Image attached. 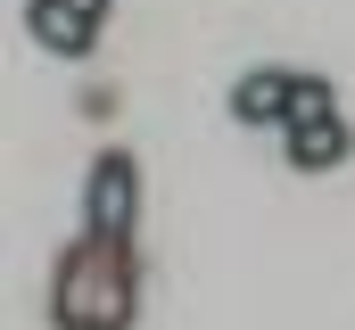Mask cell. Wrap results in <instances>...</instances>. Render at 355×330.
<instances>
[{
	"label": "cell",
	"instance_id": "cell-7",
	"mask_svg": "<svg viewBox=\"0 0 355 330\" xmlns=\"http://www.w3.org/2000/svg\"><path fill=\"white\" fill-rule=\"evenodd\" d=\"M67 8H83L91 25H107V0H67Z\"/></svg>",
	"mask_w": 355,
	"mask_h": 330
},
{
	"label": "cell",
	"instance_id": "cell-6",
	"mask_svg": "<svg viewBox=\"0 0 355 330\" xmlns=\"http://www.w3.org/2000/svg\"><path fill=\"white\" fill-rule=\"evenodd\" d=\"M322 116H339L331 75H297V91H289V124H322Z\"/></svg>",
	"mask_w": 355,
	"mask_h": 330
},
{
	"label": "cell",
	"instance_id": "cell-2",
	"mask_svg": "<svg viewBox=\"0 0 355 330\" xmlns=\"http://www.w3.org/2000/svg\"><path fill=\"white\" fill-rule=\"evenodd\" d=\"M141 223V165L124 149H99L91 157V182H83V232H107V240H132Z\"/></svg>",
	"mask_w": 355,
	"mask_h": 330
},
{
	"label": "cell",
	"instance_id": "cell-4",
	"mask_svg": "<svg viewBox=\"0 0 355 330\" xmlns=\"http://www.w3.org/2000/svg\"><path fill=\"white\" fill-rule=\"evenodd\" d=\"M289 91H297V75L289 67H248V75L232 82V124H289Z\"/></svg>",
	"mask_w": 355,
	"mask_h": 330
},
{
	"label": "cell",
	"instance_id": "cell-5",
	"mask_svg": "<svg viewBox=\"0 0 355 330\" xmlns=\"http://www.w3.org/2000/svg\"><path fill=\"white\" fill-rule=\"evenodd\" d=\"M355 132L347 116H322V124H289V165H306V173H331V165H347Z\"/></svg>",
	"mask_w": 355,
	"mask_h": 330
},
{
	"label": "cell",
	"instance_id": "cell-3",
	"mask_svg": "<svg viewBox=\"0 0 355 330\" xmlns=\"http://www.w3.org/2000/svg\"><path fill=\"white\" fill-rule=\"evenodd\" d=\"M25 33L50 58H91L99 50V25H91L83 8H67V0H25Z\"/></svg>",
	"mask_w": 355,
	"mask_h": 330
},
{
	"label": "cell",
	"instance_id": "cell-1",
	"mask_svg": "<svg viewBox=\"0 0 355 330\" xmlns=\"http://www.w3.org/2000/svg\"><path fill=\"white\" fill-rule=\"evenodd\" d=\"M42 314H50V330H132V314H141V256H132V240L83 232L50 264Z\"/></svg>",
	"mask_w": 355,
	"mask_h": 330
}]
</instances>
